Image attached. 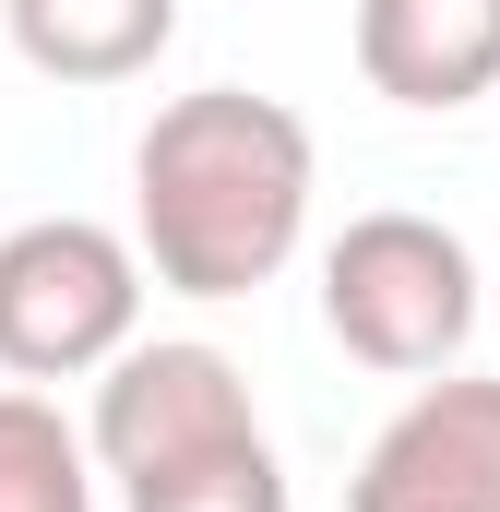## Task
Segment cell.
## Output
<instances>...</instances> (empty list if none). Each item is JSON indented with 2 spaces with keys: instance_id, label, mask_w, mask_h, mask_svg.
Segmentation results:
<instances>
[{
  "instance_id": "cell-1",
  "label": "cell",
  "mask_w": 500,
  "mask_h": 512,
  "mask_svg": "<svg viewBox=\"0 0 500 512\" xmlns=\"http://www.w3.org/2000/svg\"><path fill=\"white\" fill-rule=\"evenodd\" d=\"M310 191H322L310 120L250 84L167 96L131 143V239L155 262V286H179V298L274 286L310 239Z\"/></svg>"
},
{
  "instance_id": "cell-2",
  "label": "cell",
  "mask_w": 500,
  "mask_h": 512,
  "mask_svg": "<svg viewBox=\"0 0 500 512\" xmlns=\"http://www.w3.org/2000/svg\"><path fill=\"white\" fill-rule=\"evenodd\" d=\"M322 322L358 370L441 382L477 346V251L441 215H405V203L346 215V239L322 251Z\"/></svg>"
},
{
  "instance_id": "cell-3",
  "label": "cell",
  "mask_w": 500,
  "mask_h": 512,
  "mask_svg": "<svg viewBox=\"0 0 500 512\" xmlns=\"http://www.w3.org/2000/svg\"><path fill=\"white\" fill-rule=\"evenodd\" d=\"M143 239L96 215H36L0 239V370L12 382H84L143 346Z\"/></svg>"
},
{
  "instance_id": "cell-4",
  "label": "cell",
  "mask_w": 500,
  "mask_h": 512,
  "mask_svg": "<svg viewBox=\"0 0 500 512\" xmlns=\"http://www.w3.org/2000/svg\"><path fill=\"white\" fill-rule=\"evenodd\" d=\"M84 441H96V465L131 489V477L191 465V453L262 441V417H250V382H239L227 346H203V334H155V346H120V358L96 370Z\"/></svg>"
},
{
  "instance_id": "cell-5",
  "label": "cell",
  "mask_w": 500,
  "mask_h": 512,
  "mask_svg": "<svg viewBox=\"0 0 500 512\" xmlns=\"http://www.w3.org/2000/svg\"><path fill=\"white\" fill-rule=\"evenodd\" d=\"M346 512H500V382H417L346 477Z\"/></svg>"
},
{
  "instance_id": "cell-6",
  "label": "cell",
  "mask_w": 500,
  "mask_h": 512,
  "mask_svg": "<svg viewBox=\"0 0 500 512\" xmlns=\"http://www.w3.org/2000/svg\"><path fill=\"white\" fill-rule=\"evenodd\" d=\"M358 72L417 120L477 108L500 84V0H358Z\"/></svg>"
},
{
  "instance_id": "cell-7",
  "label": "cell",
  "mask_w": 500,
  "mask_h": 512,
  "mask_svg": "<svg viewBox=\"0 0 500 512\" xmlns=\"http://www.w3.org/2000/svg\"><path fill=\"white\" fill-rule=\"evenodd\" d=\"M0 24L48 84H131L179 48V0H0Z\"/></svg>"
},
{
  "instance_id": "cell-8",
  "label": "cell",
  "mask_w": 500,
  "mask_h": 512,
  "mask_svg": "<svg viewBox=\"0 0 500 512\" xmlns=\"http://www.w3.org/2000/svg\"><path fill=\"white\" fill-rule=\"evenodd\" d=\"M0 512H96V441L36 382H0Z\"/></svg>"
},
{
  "instance_id": "cell-9",
  "label": "cell",
  "mask_w": 500,
  "mask_h": 512,
  "mask_svg": "<svg viewBox=\"0 0 500 512\" xmlns=\"http://www.w3.org/2000/svg\"><path fill=\"white\" fill-rule=\"evenodd\" d=\"M131 512H286V465L274 441H227V453H191L167 477H131Z\"/></svg>"
}]
</instances>
